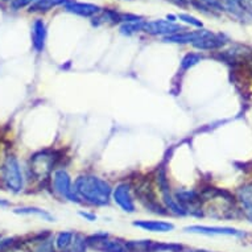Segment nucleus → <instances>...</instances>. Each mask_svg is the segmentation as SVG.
<instances>
[{"label": "nucleus", "instance_id": "f257e3e1", "mask_svg": "<svg viewBox=\"0 0 252 252\" xmlns=\"http://www.w3.org/2000/svg\"><path fill=\"white\" fill-rule=\"evenodd\" d=\"M74 191L81 203L93 207L108 206L112 185L108 180L94 173H82L74 180Z\"/></svg>", "mask_w": 252, "mask_h": 252}, {"label": "nucleus", "instance_id": "f03ea898", "mask_svg": "<svg viewBox=\"0 0 252 252\" xmlns=\"http://www.w3.org/2000/svg\"><path fill=\"white\" fill-rule=\"evenodd\" d=\"M62 160L61 153L56 149H45L34 153L29 160V170L38 181H49L50 176L57 169Z\"/></svg>", "mask_w": 252, "mask_h": 252}, {"label": "nucleus", "instance_id": "7ed1b4c3", "mask_svg": "<svg viewBox=\"0 0 252 252\" xmlns=\"http://www.w3.org/2000/svg\"><path fill=\"white\" fill-rule=\"evenodd\" d=\"M49 188L58 199L71 203H81L74 191V181L65 168L58 166L49 178Z\"/></svg>", "mask_w": 252, "mask_h": 252}, {"label": "nucleus", "instance_id": "20e7f679", "mask_svg": "<svg viewBox=\"0 0 252 252\" xmlns=\"http://www.w3.org/2000/svg\"><path fill=\"white\" fill-rule=\"evenodd\" d=\"M111 201L120 210L133 214L136 211V195L132 181H120L112 186Z\"/></svg>", "mask_w": 252, "mask_h": 252}, {"label": "nucleus", "instance_id": "39448f33", "mask_svg": "<svg viewBox=\"0 0 252 252\" xmlns=\"http://www.w3.org/2000/svg\"><path fill=\"white\" fill-rule=\"evenodd\" d=\"M3 182L5 188L12 193H20L24 189V176L21 172L20 162L16 157L9 155L5 157L3 166H1Z\"/></svg>", "mask_w": 252, "mask_h": 252}, {"label": "nucleus", "instance_id": "423d86ee", "mask_svg": "<svg viewBox=\"0 0 252 252\" xmlns=\"http://www.w3.org/2000/svg\"><path fill=\"white\" fill-rule=\"evenodd\" d=\"M182 31H185L184 27L176 24V23H172V21L164 20V19L145 21L144 27H143V32H145V33L151 34V36H164V37L180 33Z\"/></svg>", "mask_w": 252, "mask_h": 252}, {"label": "nucleus", "instance_id": "0eeeda50", "mask_svg": "<svg viewBox=\"0 0 252 252\" xmlns=\"http://www.w3.org/2000/svg\"><path fill=\"white\" fill-rule=\"evenodd\" d=\"M184 231L189 234H198V235H226L243 238L244 232L234 227H220V226H203V224H191L186 226Z\"/></svg>", "mask_w": 252, "mask_h": 252}, {"label": "nucleus", "instance_id": "6e6552de", "mask_svg": "<svg viewBox=\"0 0 252 252\" xmlns=\"http://www.w3.org/2000/svg\"><path fill=\"white\" fill-rule=\"evenodd\" d=\"M133 226L140 230L148 232H156V234H165V232L173 231L176 226L169 220H161V219H139L133 222Z\"/></svg>", "mask_w": 252, "mask_h": 252}, {"label": "nucleus", "instance_id": "1a4fd4ad", "mask_svg": "<svg viewBox=\"0 0 252 252\" xmlns=\"http://www.w3.org/2000/svg\"><path fill=\"white\" fill-rule=\"evenodd\" d=\"M63 9L66 12L82 17H94L102 11L99 5L93 4V3H81L74 0H69L66 4L63 5Z\"/></svg>", "mask_w": 252, "mask_h": 252}, {"label": "nucleus", "instance_id": "9d476101", "mask_svg": "<svg viewBox=\"0 0 252 252\" xmlns=\"http://www.w3.org/2000/svg\"><path fill=\"white\" fill-rule=\"evenodd\" d=\"M224 44H226V41H224L222 34H215L211 31H207L203 37L197 40L191 45L194 46L195 49L199 50H217L219 48H222Z\"/></svg>", "mask_w": 252, "mask_h": 252}, {"label": "nucleus", "instance_id": "9b49d317", "mask_svg": "<svg viewBox=\"0 0 252 252\" xmlns=\"http://www.w3.org/2000/svg\"><path fill=\"white\" fill-rule=\"evenodd\" d=\"M46 36H48V32H46V24L44 20L41 19L34 20L33 27H32V44L37 53H41L42 50L45 49Z\"/></svg>", "mask_w": 252, "mask_h": 252}, {"label": "nucleus", "instance_id": "f8f14e48", "mask_svg": "<svg viewBox=\"0 0 252 252\" xmlns=\"http://www.w3.org/2000/svg\"><path fill=\"white\" fill-rule=\"evenodd\" d=\"M236 199L242 206V210L252 211V182H247L236 190Z\"/></svg>", "mask_w": 252, "mask_h": 252}, {"label": "nucleus", "instance_id": "ddd939ff", "mask_svg": "<svg viewBox=\"0 0 252 252\" xmlns=\"http://www.w3.org/2000/svg\"><path fill=\"white\" fill-rule=\"evenodd\" d=\"M31 252H57L54 247L53 236L49 232H46L45 235H40L37 239L33 242V247L31 248Z\"/></svg>", "mask_w": 252, "mask_h": 252}, {"label": "nucleus", "instance_id": "4468645a", "mask_svg": "<svg viewBox=\"0 0 252 252\" xmlns=\"http://www.w3.org/2000/svg\"><path fill=\"white\" fill-rule=\"evenodd\" d=\"M13 213L21 215H36L38 218H41L42 220H46V222H54V217L50 214L49 211L44 210L41 207L36 206H24V207H17L13 210Z\"/></svg>", "mask_w": 252, "mask_h": 252}, {"label": "nucleus", "instance_id": "2eb2a0df", "mask_svg": "<svg viewBox=\"0 0 252 252\" xmlns=\"http://www.w3.org/2000/svg\"><path fill=\"white\" fill-rule=\"evenodd\" d=\"M69 0H36L33 4L29 7V12H48L50 9L66 4Z\"/></svg>", "mask_w": 252, "mask_h": 252}, {"label": "nucleus", "instance_id": "dca6fc26", "mask_svg": "<svg viewBox=\"0 0 252 252\" xmlns=\"http://www.w3.org/2000/svg\"><path fill=\"white\" fill-rule=\"evenodd\" d=\"M74 236V231H60L53 236L54 247L57 252H66L69 246H70L71 240Z\"/></svg>", "mask_w": 252, "mask_h": 252}, {"label": "nucleus", "instance_id": "f3484780", "mask_svg": "<svg viewBox=\"0 0 252 252\" xmlns=\"http://www.w3.org/2000/svg\"><path fill=\"white\" fill-rule=\"evenodd\" d=\"M87 248H89L87 236H85L81 232H74L73 240H71L66 252H86Z\"/></svg>", "mask_w": 252, "mask_h": 252}, {"label": "nucleus", "instance_id": "a211bd4d", "mask_svg": "<svg viewBox=\"0 0 252 252\" xmlns=\"http://www.w3.org/2000/svg\"><path fill=\"white\" fill-rule=\"evenodd\" d=\"M145 21L141 19V20L137 21H128V23H122L120 25V33L124 34V36H132V34H136L139 32H143V27H144Z\"/></svg>", "mask_w": 252, "mask_h": 252}, {"label": "nucleus", "instance_id": "6ab92c4d", "mask_svg": "<svg viewBox=\"0 0 252 252\" xmlns=\"http://www.w3.org/2000/svg\"><path fill=\"white\" fill-rule=\"evenodd\" d=\"M194 4L201 8L202 11L205 9H210V11H223L224 9V5L222 4V1L220 0H197L194 1ZM199 9V11H201Z\"/></svg>", "mask_w": 252, "mask_h": 252}, {"label": "nucleus", "instance_id": "aec40b11", "mask_svg": "<svg viewBox=\"0 0 252 252\" xmlns=\"http://www.w3.org/2000/svg\"><path fill=\"white\" fill-rule=\"evenodd\" d=\"M202 60V56L199 53H188L184 56V58L181 60V70L186 71L194 67L198 62H201Z\"/></svg>", "mask_w": 252, "mask_h": 252}, {"label": "nucleus", "instance_id": "412c9836", "mask_svg": "<svg viewBox=\"0 0 252 252\" xmlns=\"http://www.w3.org/2000/svg\"><path fill=\"white\" fill-rule=\"evenodd\" d=\"M224 4H226L224 8H227L235 15H243L247 11L246 0H224Z\"/></svg>", "mask_w": 252, "mask_h": 252}, {"label": "nucleus", "instance_id": "4be33fe9", "mask_svg": "<svg viewBox=\"0 0 252 252\" xmlns=\"http://www.w3.org/2000/svg\"><path fill=\"white\" fill-rule=\"evenodd\" d=\"M177 19L180 21H182V23H185V24L191 25V27H195V28L201 29L203 27L202 21L198 20L197 17L191 16V15H189V13H178Z\"/></svg>", "mask_w": 252, "mask_h": 252}, {"label": "nucleus", "instance_id": "5701e85b", "mask_svg": "<svg viewBox=\"0 0 252 252\" xmlns=\"http://www.w3.org/2000/svg\"><path fill=\"white\" fill-rule=\"evenodd\" d=\"M36 0H11V7L13 9H21L27 5H32Z\"/></svg>", "mask_w": 252, "mask_h": 252}, {"label": "nucleus", "instance_id": "b1692460", "mask_svg": "<svg viewBox=\"0 0 252 252\" xmlns=\"http://www.w3.org/2000/svg\"><path fill=\"white\" fill-rule=\"evenodd\" d=\"M78 215L81 218L85 219V220H87V222H95L96 219H98V215H96L95 213H93V211L89 210H79Z\"/></svg>", "mask_w": 252, "mask_h": 252}, {"label": "nucleus", "instance_id": "393cba45", "mask_svg": "<svg viewBox=\"0 0 252 252\" xmlns=\"http://www.w3.org/2000/svg\"><path fill=\"white\" fill-rule=\"evenodd\" d=\"M3 252H31L29 250H27L25 247H23L21 244H16V243H13L11 247L8 248H5L4 251Z\"/></svg>", "mask_w": 252, "mask_h": 252}, {"label": "nucleus", "instance_id": "a878e982", "mask_svg": "<svg viewBox=\"0 0 252 252\" xmlns=\"http://www.w3.org/2000/svg\"><path fill=\"white\" fill-rule=\"evenodd\" d=\"M180 252H213V251H207V250H202V248H181Z\"/></svg>", "mask_w": 252, "mask_h": 252}, {"label": "nucleus", "instance_id": "bb28decb", "mask_svg": "<svg viewBox=\"0 0 252 252\" xmlns=\"http://www.w3.org/2000/svg\"><path fill=\"white\" fill-rule=\"evenodd\" d=\"M170 1H173L174 4H177V5H186V3H188V0H170Z\"/></svg>", "mask_w": 252, "mask_h": 252}, {"label": "nucleus", "instance_id": "cd10ccee", "mask_svg": "<svg viewBox=\"0 0 252 252\" xmlns=\"http://www.w3.org/2000/svg\"><path fill=\"white\" fill-rule=\"evenodd\" d=\"M9 203L7 202V201H4V199H0V207H5L8 206Z\"/></svg>", "mask_w": 252, "mask_h": 252}, {"label": "nucleus", "instance_id": "c85d7f7f", "mask_svg": "<svg viewBox=\"0 0 252 252\" xmlns=\"http://www.w3.org/2000/svg\"><path fill=\"white\" fill-rule=\"evenodd\" d=\"M251 70H252V62H251Z\"/></svg>", "mask_w": 252, "mask_h": 252}]
</instances>
